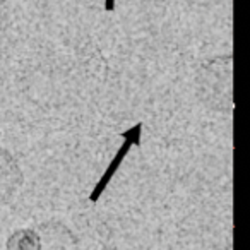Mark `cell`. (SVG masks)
Returning a JSON list of instances; mask_svg holds the SVG:
<instances>
[{
	"mask_svg": "<svg viewBox=\"0 0 250 250\" xmlns=\"http://www.w3.org/2000/svg\"><path fill=\"white\" fill-rule=\"evenodd\" d=\"M141 132H143V125H141V124L134 125L132 129H129L127 132H122V137L125 139L124 144H122L120 149L117 151V154L113 156L111 163L108 165L106 171H104L103 177L100 178V182L96 184V187H94L93 192H91V195H89V201L91 202H96L98 199H100V195L103 194L104 188H106L108 184H110V180L113 178V175L117 173V170L120 168L124 158L129 154L130 147H132V146H141Z\"/></svg>",
	"mask_w": 250,
	"mask_h": 250,
	"instance_id": "7a4b0ae2",
	"label": "cell"
},
{
	"mask_svg": "<svg viewBox=\"0 0 250 250\" xmlns=\"http://www.w3.org/2000/svg\"><path fill=\"white\" fill-rule=\"evenodd\" d=\"M195 84L201 98L216 110L231 108L233 96V57H214L201 63L195 74Z\"/></svg>",
	"mask_w": 250,
	"mask_h": 250,
	"instance_id": "6da1fadb",
	"label": "cell"
},
{
	"mask_svg": "<svg viewBox=\"0 0 250 250\" xmlns=\"http://www.w3.org/2000/svg\"><path fill=\"white\" fill-rule=\"evenodd\" d=\"M9 250H42V236L33 229H19L9 238Z\"/></svg>",
	"mask_w": 250,
	"mask_h": 250,
	"instance_id": "277c9868",
	"label": "cell"
},
{
	"mask_svg": "<svg viewBox=\"0 0 250 250\" xmlns=\"http://www.w3.org/2000/svg\"><path fill=\"white\" fill-rule=\"evenodd\" d=\"M104 9L106 12H111L115 9V0H104Z\"/></svg>",
	"mask_w": 250,
	"mask_h": 250,
	"instance_id": "5b68a950",
	"label": "cell"
},
{
	"mask_svg": "<svg viewBox=\"0 0 250 250\" xmlns=\"http://www.w3.org/2000/svg\"><path fill=\"white\" fill-rule=\"evenodd\" d=\"M22 185V173L18 161L9 151L0 147V206L7 204Z\"/></svg>",
	"mask_w": 250,
	"mask_h": 250,
	"instance_id": "3957f363",
	"label": "cell"
}]
</instances>
